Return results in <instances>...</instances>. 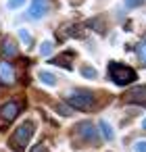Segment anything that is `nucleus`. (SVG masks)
Returning <instances> with one entry per match:
<instances>
[{"mask_svg":"<svg viewBox=\"0 0 146 152\" xmlns=\"http://www.w3.org/2000/svg\"><path fill=\"white\" fill-rule=\"evenodd\" d=\"M34 133H36V121L27 119V121H23V123L13 131V135H11V140H9V146H11L15 152H23V150L27 148L29 140L34 137Z\"/></svg>","mask_w":146,"mask_h":152,"instance_id":"1","label":"nucleus"},{"mask_svg":"<svg viewBox=\"0 0 146 152\" xmlns=\"http://www.w3.org/2000/svg\"><path fill=\"white\" fill-rule=\"evenodd\" d=\"M109 77L115 86H127V83H134L138 79V73L129 67V65H123V63H115L111 61L109 63Z\"/></svg>","mask_w":146,"mask_h":152,"instance_id":"2","label":"nucleus"},{"mask_svg":"<svg viewBox=\"0 0 146 152\" xmlns=\"http://www.w3.org/2000/svg\"><path fill=\"white\" fill-rule=\"evenodd\" d=\"M67 104L77 108V110H92L96 104V96L90 90H73L67 96Z\"/></svg>","mask_w":146,"mask_h":152,"instance_id":"3","label":"nucleus"},{"mask_svg":"<svg viewBox=\"0 0 146 152\" xmlns=\"http://www.w3.org/2000/svg\"><path fill=\"white\" fill-rule=\"evenodd\" d=\"M21 110H23V102L21 100H9V102H4L2 106H0V127L4 129L9 123H13L19 117Z\"/></svg>","mask_w":146,"mask_h":152,"instance_id":"4","label":"nucleus"},{"mask_svg":"<svg viewBox=\"0 0 146 152\" xmlns=\"http://www.w3.org/2000/svg\"><path fill=\"white\" fill-rule=\"evenodd\" d=\"M73 131L79 135V140H84L88 144H100V135H98V131H96L92 121H81L79 125H75Z\"/></svg>","mask_w":146,"mask_h":152,"instance_id":"5","label":"nucleus"},{"mask_svg":"<svg viewBox=\"0 0 146 152\" xmlns=\"http://www.w3.org/2000/svg\"><path fill=\"white\" fill-rule=\"evenodd\" d=\"M46 13H48V0H32L25 19L38 21V19H42V17H46Z\"/></svg>","mask_w":146,"mask_h":152,"instance_id":"6","label":"nucleus"},{"mask_svg":"<svg viewBox=\"0 0 146 152\" xmlns=\"http://www.w3.org/2000/svg\"><path fill=\"white\" fill-rule=\"evenodd\" d=\"M123 100L129 104H146V86H138V88L125 92Z\"/></svg>","mask_w":146,"mask_h":152,"instance_id":"7","label":"nucleus"},{"mask_svg":"<svg viewBox=\"0 0 146 152\" xmlns=\"http://www.w3.org/2000/svg\"><path fill=\"white\" fill-rule=\"evenodd\" d=\"M0 83L2 86H13L15 83V67L7 61H0Z\"/></svg>","mask_w":146,"mask_h":152,"instance_id":"8","label":"nucleus"},{"mask_svg":"<svg viewBox=\"0 0 146 152\" xmlns=\"http://www.w3.org/2000/svg\"><path fill=\"white\" fill-rule=\"evenodd\" d=\"M73 58H75V52H73V50H67V52H63V54L50 58V63H52V65H59V67H65L67 71H71V69H73V65H71Z\"/></svg>","mask_w":146,"mask_h":152,"instance_id":"9","label":"nucleus"},{"mask_svg":"<svg viewBox=\"0 0 146 152\" xmlns=\"http://www.w3.org/2000/svg\"><path fill=\"white\" fill-rule=\"evenodd\" d=\"M98 127H100V131H102V137L106 140V142H113L115 140V131H113V127L104 121V119H100L98 121Z\"/></svg>","mask_w":146,"mask_h":152,"instance_id":"10","label":"nucleus"},{"mask_svg":"<svg viewBox=\"0 0 146 152\" xmlns=\"http://www.w3.org/2000/svg\"><path fill=\"white\" fill-rule=\"evenodd\" d=\"M2 50H4V56H17V54H19V50H17V44H15L11 38H7V40H4V44H2Z\"/></svg>","mask_w":146,"mask_h":152,"instance_id":"11","label":"nucleus"},{"mask_svg":"<svg viewBox=\"0 0 146 152\" xmlns=\"http://www.w3.org/2000/svg\"><path fill=\"white\" fill-rule=\"evenodd\" d=\"M38 79H40L42 83L50 86V88H52V86H56V77H54L50 71H40V73H38Z\"/></svg>","mask_w":146,"mask_h":152,"instance_id":"12","label":"nucleus"},{"mask_svg":"<svg viewBox=\"0 0 146 152\" xmlns=\"http://www.w3.org/2000/svg\"><path fill=\"white\" fill-rule=\"evenodd\" d=\"M79 73H81L86 79H96V77H98V71H96L92 65H81V67H79Z\"/></svg>","mask_w":146,"mask_h":152,"instance_id":"13","label":"nucleus"},{"mask_svg":"<svg viewBox=\"0 0 146 152\" xmlns=\"http://www.w3.org/2000/svg\"><path fill=\"white\" fill-rule=\"evenodd\" d=\"M19 38H21V42H23L25 46H29V48H32V44H34V38H32V34H29L27 29H19Z\"/></svg>","mask_w":146,"mask_h":152,"instance_id":"14","label":"nucleus"},{"mask_svg":"<svg viewBox=\"0 0 146 152\" xmlns=\"http://www.w3.org/2000/svg\"><path fill=\"white\" fill-rule=\"evenodd\" d=\"M136 54H138V58L146 65V42H140V44L136 46Z\"/></svg>","mask_w":146,"mask_h":152,"instance_id":"15","label":"nucleus"},{"mask_svg":"<svg viewBox=\"0 0 146 152\" xmlns=\"http://www.w3.org/2000/svg\"><path fill=\"white\" fill-rule=\"evenodd\" d=\"M52 46H54V44H52L50 40H48V42H42V46H40V54H42V56H50Z\"/></svg>","mask_w":146,"mask_h":152,"instance_id":"16","label":"nucleus"},{"mask_svg":"<svg viewBox=\"0 0 146 152\" xmlns=\"http://www.w3.org/2000/svg\"><path fill=\"white\" fill-rule=\"evenodd\" d=\"M146 2V0H123V7L125 9H138V7H142Z\"/></svg>","mask_w":146,"mask_h":152,"instance_id":"17","label":"nucleus"},{"mask_svg":"<svg viewBox=\"0 0 146 152\" xmlns=\"http://www.w3.org/2000/svg\"><path fill=\"white\" fill-rule=\"evenodd\" d=\"M56 113L63 115V117H71V115H73V110H71L67 104H56Z\"/></svg>","mask_w":146,"mask_h":152,"instance_id":"18","label":"nucleus"},{"mask_svg":"<svg viewBox=\"0 0 146 152\" xmlns=\"http://www.w3.org/2000/svg\"><path fill=\"white\" fill-rule=\"evenodd\" d=\"M25 4V0H9V2H7V7L11 9V11H17V9H21Z\"/></svg>","mask_w":146,"mask_h":152,"instance_id":"19","label":"nucleus"},{"mask_svg":"<svg viewBox=\"0 0 146 152\" xmlns=\"http://www.w3.org/2000/svg\"><path fill=\"white\" fill-rule=\"evenodd\" d=\"M29 152H48V146H46L44 142H40V144H36V146H34Z\"/></svg>","mask_w":146,"mask_h":152,"instance_id":"20","label":"nucleus"},{"mask_svg":"<svg viewBox=\"0 0 146 152\" xmlns=\"http://www.w3.org/2000/svg\"><path fill=\"white\" fill-rule=\"evenodd\" d=\"M134 152H146V142H136L134 144Z\"/></svg>","mask_w":146,"mask_h":152,"instance_id":"21","label":"nucleus"},{"mask_svg":"<svg viewBox=\"0 0 146 152\" xmlns=\"http://www.w3.org/2000/svg\"><path fill=\"white\" fill-rule=\"evenodd\" d=\"M142 127H144V129H146V119H144V121H142Z\"/></svg>","mask_w":146,"mask_h":152,"instance_id":"22","label":"nucleus"}]
</instances>
